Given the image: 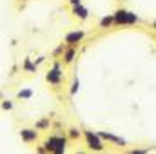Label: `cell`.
Masks as SVG:
<instances>
[{
  "instance_id": "cell-8",
  "label": "cell",
  "mask_w": 156,
  "mask_h": 154,
  "mask_svg": "<svg viewBox=\"0 0 156 154\" xmlns=\"http://www.w3.org/2000/svg\"><path fill=\"white\" fill-rule=\"evenodd\" d=\"M76 56H78L76 45H66L64 54L60 56V60H62V64H64V65H71V64L76 60Z\"/></svg>"
},
{
  "instance_id": "cell-22",
  "label": "cell",
  "mask_w": 156,
  "mask_h": 154,
  "mask_svg": "<svg viewBox=\"0 0 156 154\" xmlns=\"http://www.w3.org/2000/svg\"><path fill=\"white\" fill-rule=\"evenodd\" d=\"M153 29H154V31H156V20H154V22H153Z\"/></svg>"
},
{
  "instance_id": "cell-21",
  "label": "cell",
  "mask_w": 156,
  "mask_h": 154,
  "mask_svg": "<svg viewBox=\"0 0 156 154\" xmlns=\"http://www.w3.org/2000/svg\"><path fill=\"white\" fill-rule=\"evenodd\" d=\"M69 4H71V7H73V5H78V4H82V0H69Z\"/></svg>"
},
{
  "instance_id": "cell-19",
  "label": "cell",
  "mask_w": 156,
  "mask_h": 154,
  "mask_svg": "<svg viewBox=\"0 0 156 154\" xmlns=\"http://www.w3.org/2000/svg\"><path fill=\"white\" fill-rule=\"evenodd\" d=\"M35 62H37V65H40V64H44V62H45V56L42 54V56H38V58L35 60Z\"/></svg>"
},
{
  "instance_id": "cell-6",
  "label": "cell",
  "mask_w": 156,
  "mask_h": 154,
  "mask_svg": "<svg viewBox=\"0 0 156 154\" xmlns=\"http://www.w3.org/2000/svg\"><path fill=\"white\" fill-rule=\"evenodd\" d=\"M87 37V33L83 31V29H75V31H69V33H66V37H64V44L66 45H80L83 38Z\"/></svg>"
},
{
  "instance_id": "cell-12",
  "label": "cell",
  "mask_w": 156,
  "mask_h": 154,
  "mask_svg": "<svg viewBox=\"0 0 156 154\" xmlns=\"http://www.w3.org/2000/svg\"><path fill=\"white\" fill-rule=\"evenodd\" d=\"M98 26H100V29H109L111 26H115V18H113V15H105V16H102L100 22H98Z\"/></svg>"
},
{
  "instance_id": "cell-15",
  "label": "cell",
  "mask_w": 156,
  "mask_h": 154,
  "mask_svg": "<svg viewBox=\"0 0 156 154\" xmlns=\"http://www.w3.org/2000/svg\"><path fill=\"white\" fill-rule=\"evenodd\" d=\"M78 91H80V80L75 78V80L71 82V85H69V94H71V96H75Z\"/></svg>"
},
{
  "instance_id": "cell-17",
  "label": "cell",
  "mask_w": 156,
  "mask_h": 154,
  "mask_svg": "<svg viewBox=\"0 0 156 154\" xmlns=\"http://www.w3.org/2000/svg\"><path fill=\"white\" fill-rule=\"evenodd\" d=\"M0 107H2L4 111H13V102H11V100H4V102L0 103Z\"/></svg>"
},
{
  "instance_id": "cell-5",
  "label": "cell",
  "mask_w": 156,
  "mask_h": 154,
  "mask_svg": "<svg viewBox=\"0 0 156 154\" xmlns=\"http://www.w3.org/2000/svg\"><path fill=\"white\" fill-rule=\"evenodd\" d=\"M98 134H100V138L104 140V142H107V143H111V145H116L120 149H125L129 143H127V140H123L122 136H116V134H113V132H109V131H96Z\"/></svg>"
},
{
  "instance_id": "cell-2",
  "label": "cell",
  "mask_w": 156,
  "mask_h": 154,
  "mask_svg": "<svg viewBox=\"0 0 156 154\" xmlns=\"http://www.w3.org/2000/svg\"><path fill=\"white\" fill-rule=\"evenodd\" d=\"M82 134H83V140H85V145H87L89 151H93V152H104V151H105L104 140L100 138V134H98L96 131H93V129H83Z\"/></svg>"
},
{
  "instance_id": "cell-9",
  "label": "cell",
  "mask_w": 156,
  "mask_h": 154,
  "mask_svg": "<svg viewBox=\"0 0 156 154\" xmlns=\"http://www.w3.org/2000/svg\"><path fill=\"white\" fill-rule=\"evenodd\" d=\"M71 11H73V16H75V18H78L80 22H85V20L89 18V9H87L83 4L73 5V7H71Z\"/></svg>"
},
{
  "instance_id": "cell-1",
  "label": "cell",
  "mask_w": 156,
  "mask_h": 154,
  "mask_svg": "<svg viewBox=\"0 0 156 154\" xmlns=\"http://www.w3.org/2000/svg\"><path fill=\"white\" fill-rule=\"evenodd\" d=\"M67 145H69V138L66 134H51L44 140V147L47 152L53 154H64L67 152Z\"/></svg>"
},
{
  "instance_id": "cell-3",
  "label": "cell",
  "mask_w": 156,
  "mask_h": 154,
  "mask_svg": "<svg viewBox=\"0 0 156 154\" xmlns=\"http://www.w3.org/2000/svg\"><path fill=\"white\" fill-rule=\"evenodd\" d=\"M113 18H115V26L122 27V26H136L140 24V16L129 9H116L113 13Z\"/></svg>"
},
{
  "instance_id": "cell-11",
  "label": "cell",
  "mask_w": 156,
  "mask_h": 154,
  "mask_svg": "<svg viewBox=\"0 0 156 154\" xmlns=\"http://www.w3.org/2000/svg\"><path fill=\"white\" fill-rule=\"evenodd\" d=\"M66 136L69 138V142H78V140L82 138V131L76 129V127H69V129L66 131Z\"/></svg>"
},
{
  "instance_id": "cell-4",
  "label": "cell",
  "mask_w": 156,
  "mask_h": 154,
  "mask_svg": "<svg viewBox=\"0 0 156 154\" xmlns=\"http://www.w3.org/2000/svg\"><path fill=\"white\" fill-rule=\"evenodd\" d=\"M64 67H62V60H55V64H53V67L45 73V82L49 83V85H55V87H58L62 82H64Z\"/></svg>"
},
{
  "instance_id": "cell-14",
  "label": "cell",
  "mask_w": 156,
  "mask_h": 154,
  "mask_svg": "<svg viewBox=\"0 0 156 154\" xmlns=\"http://www.w3.org/2000/svg\"><path fill=\"white\" fill-rule=\"evenodd\" d=\"M33 89H20L18 91V94H16V98L18 100H22V102H26V100H31L33 98Z\"/></svg>"
},
{
  "instance_id": "cell-16",
  "label": "cell",
  "mask_w": 156,
  "mask_h": 154,
  "mask_svg": "<svg viewBox=\"0 0 156 154\" xmlns=\"http://www.w3.org/2000/svg\"><path fill=\"white\" fill-rule=\"evenodd\" d=\"M64 49H66V44H60L58 47H55L53 49V58H60L64 54Z\"/></svg>"
},
{
  "instance_id": "cell-13",
  "label": "cell",
  "mask_w": 156,
  "mask_h": 154,
  "mask_svg": "<svg viewBox=\"0 0 156 154\" xmlns=\"http://www.w3.org/2000/svg\"><path fill=\"white\" fill-rule=\"evenodd\" d=\"M35 129H38V131H47V129H51V120H49V116H47V118H42L38 121H35Z\"/></svg>"
},
{
  "instance_id": "cell-18",
  "label": "cell",
  "mask_w": 156,
  "mask_h": 154,
  "mask_svg": "<svg viewBox=\"0 0 156 154\" xmlns=\"http://www.w3.org/2000/svg\"><path fill=\"white\" fill-rule=\"evenodd\" d=\"M131 152L133 154H145V152H151V149H142V147H138V149H133Z\"/></svg>"
},
{
  "instance_id": "cell-10",
  "label": "cell",
  "mask_w": 156,
  "mask_h": 154,
  "mask_svg": "<svg viewBox=\"0 0 156 154\" xmlns=\"http://www.w3.org/2000/svg\"><path fill=\"white\" fill-rule=\"evenodd\" d=\"M37 69H38L37 62H35L31 56H26V58H24V62H22V71H24V73H27V75H35V73H37Z\"/></svg>"
},
{
  "instance_id": "cell-20",
  "label": "cell",
  "mask_w": 156,
  "mask_h": 154,
  "mask_svg": "<svg viewBox=\"0 0 156 154\" xmlns=\"http://www.w3.org/2000/svg\"><path fill=\"white\" fill-rule=\"evenodd\" d=\"M37 152H40V154L47 152V151H45V147H44V143H42V145H38V147H37Z\"/></svg>"
},
{
  "instance_id": "cell-7",
  "label": "cell",
  "mask_w": 156,
  "mask_h": 154,
  "mask_svg": "<svg viewBox=\"0 0 156 154\" xmlns=\"http://www.w3.org/2000/svg\"><path fill=\"white\" fill-rule=\"evenodd\" d=\"M20 140L24 143H35V142H38V129H35V127H24V129H20Z\"/></svg>"
}]
</instances>
